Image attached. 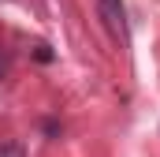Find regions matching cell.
<instances>
[{
  "label": "cell",
  "mask_w": 160,
  "mask_h": 157,
  "mask_svg": "<svg viewBox=\"0 0 160 157\" xmlns=\"http://www.w3.org/2000/svg\"><path fill=\"white\" fill-rule=\"evenodd\" d=\"M97 11H101L108 34L119 41V45H127L130 41V30H127V8H123V0H97Z\"/></svg>",
  "instance_id": "cell-1"
},
{
  "label": "cell",
  "mask_w": 160,
  "mask_h": 157,
  "mask_svg": "<svg viewBox=\"0 0 160 157\" xmlns=\"http://www.w3.org/2000/svg\"><path fill=\"white\" fill-rule=\"evenodd\" d=\"M0 75H4V56H0Z\"/></svg>",
  "instance_id": "cell-3"
},
{
  "label": "cell",
  "mask_w": 160,
  "mask_h": 157,
  "mask_svg": "<svg viewBox=\"0 0 160 157\" xmlns=\"http://www.w3.org/2000/svg\"><path fill=\"white\" fill-rule=\"evenodd\" d=\"M0 157H22L19 146H0Z\"/></svg>",
  "instance_id": "cell-2"
}]
</instances>
